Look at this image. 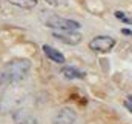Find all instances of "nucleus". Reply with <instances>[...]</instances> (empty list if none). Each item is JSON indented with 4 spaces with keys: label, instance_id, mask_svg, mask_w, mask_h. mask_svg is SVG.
<instances>
[{
    "label": "nucleus",
    "instance_id": "obj_1",
    "mask_svg": "<svg viewBox=\"0 0 132 124\" xmlns=\"http://www.w3.org/2000/svg\"><path fill=\"white\" fill-rule=\"evenodd\" d=\"M31 70V61L28 58H14L0 69V84L11 86L23 81Z\"/></svg>",
    "mask_w": 132,
    "mask_h": 124
},
{
    "label": "nucleus",
    "instance_id": "obj_2",
    "mask_svg": "<svg viewBox=\"0 0 132 124\" xmlns=\"http://www.w3.org/2000/svg\"><path fill=\"white\" fill-rule=\"evenodd\" d=\"M12 87H9L8 91H5V93L0 98V113H9L14 112L15 109H19V104L23 100V93L20 92L15 84H11Z\"/></svg>",
    "mask_w": 132,
    "mask_h": 124
},
{
    "label": "nucleus",
    "instance_id": "obj_3",
    "mask_svg": "<svg viewBox=\"0 0 132 124\" xmlns=\"http://www.w3.org/2000/svg\"><path fill=\"white\" fill-rule=\"evenodd\" d=\"M46 26L55 29L59 32H68V31H77L80 29V23L71 19H65L60 15H48V19L45 20Z\"/></svg>",
    "mask_w": 132,
    "mask_h": 124
},
{
    "label": "nucleus",
    "instance_id": "obj_4",
    "mask_svg": "<svg viewBox=\"0 0 132 124\" xmlns=\"http://www.w3.org/2000/svg\"><path fill=\"white\" fill-rule=\"evenodd\" d=\"M114 46H115V38H112L109 35H98L89 41V48L94 52H101V54L111 52L114 49Z\"/></svg>",
    "mask_w": 132,
    "mask_h": 124
},
{
    "label": "nucleus",
    "instance_id": "obj_5",
    "mask_svg": "<svg viewBox=\"0 0 132 124\" xmlns=\"http://www.w3.org/2000/svg\"><path fill=\"white\" fill-rule=\"evenodd\" d=\"M12 121L15 124H38L34 113L25 107H19L12 112Z\"/></svg>",
    "mask_w": 132,
    "mask_h": 124
},
{
    "label": "nucleus",
    "instance_id": "obj_6",
    "mask_svg": "<svg viewBox=\"0 0 132 124\" xmlns=\"http://www.w3.org/2000/svg\"><path fill=\"white\" fill-rule=\"evenodd\" d=\"M75 120H77V115L71 107H62L55 113V117L52 120V124H74Z\"/></svg>",
    "mask_w": 132,
    "mask_h": 124
},
{
    "label": "nucleus",
    "instance_id": "obj_7",
    "mask_svg": "<svg viewBox=\"0 0 132 124\" xmlns=\"http://www.w3.org/2000/svg\"><path fill=\"white\" fill-rule=\"evenodd\" d=\"M55 38L63 41L66 45H78L81 41V34L78 31H68V32H54L52 34Z\"/></svg>",
    "mask_w": 132,
    "mask_h": 124
},
{
    "label": "nucleus",
    "instance_id": "obj_8",
    "mask_svg": "<svg viewBox=\"0 0 132 124\" xmlns=\"http://www.w3.org/2000/svg\"><path fill=\"white\" fill-rule=\"evenodd\" d=\"M43 52L46 54V57L49 58V60H52V61L55 63H65V57H63V54L60 52V51H57L55 48H52V46H49V45H45L43 46Z\"/></svg>",
    "mask_w": 132,
    "mask_h": 124
},
{
    "label": "nucleus",
    "instance_id": "obj_9",
    "mask_svg": "<svg viewBox=\"0 0 132 124\" xmlns=\"http://www.w3.org/2000/svg\"><path fill=\"white\" fill-rule=\"evenodd\" d=\"M62 74L65 75V78H68V80H74V78L81 80V78L86 77V74H85L83 70L75 69V67H72V66H66V67H63V69H62Z\"/></svg>",
    "mask_w": 132,
    "mask_h": 124
},
{
    "label": "nucleus",
    "instance_id": "obj_10",
    "mask_svg": "<svg viewBox=\"0 0 132 124\" xmlns=\"http://www.w3.org/2000/svg\"><path fill=\"white\" fill-rule=\"evenodd\" d=\"M8 2L15 5V6H19V8H23V9H32V8H35L38 5L37 0H8Z\"/></svg>",
    "mask_w": 132,
    "mask_h": 124
},
{
    "label": "nucleus",
    "instance_id": "obj_11",
    "mask_svg": "<svg viewBox=\"0 0 132 124\" xmlns=\"http://www.w3.org/2000/svg\"><path fill=\"white\" fill-rule=\"evenodd\" d=\"M114 15H115L120 22H125V23H128V25H132V15H129V14L121 12V11H115Z\"/></svg>",
    "mask_w": 132,
    "mask_h": 124
},
{
    "label": "nucleus",
    "instance_id": "obj_12",
    "mask_svg": "<svg viewBox=\"0 0 132 124\" xmlns=\"http://www.w3.org/2000/svg\"><path fill=\"white\" fill-rule=\"evenodd\" d=\"M46 3H49V5H52V6H60L65 0H45Z\"/></svg>",
    "mask_w": 132,
    "mask_h": 124
},
{
    "label": "nucleus",
    "instance_id": "obj_13",
    "mask_svg": "<svg viewBox=\"0 0 132 124\" xmlns=\"http://www.w3.org/2000/svg\"><path fill=\"white\" fill-rule=\"evenodd\" d=\"M125 107H126V109L132 113V103H131V101H125Z\"/></svg>",
    "mask_w": 132,
    "mask_h": 124
},
{
    "label": "nucleus",
    "instance_id": "obj_14",
    "mask_svg": "<svg viewBox=\"0 0 132 124\" xmlns=\"http://www.w3.org/2000/svg\"><path fill=\"white\" fill-rule=\"evenodd\" d=\"M128 101H131V103H132V95L129 96V98H128Z\"/></svg>",
    "mask_w": 132,
    "mask_h": 124
},
{
    "label": "nucleus",
    "instance_id": "obj_15",
    "mask_svg": "<svg viewBox=\"0 0 132 124\" xmlns=\"http://www.w3.org/2000/svg\"><path fill=\"white\" fill-rule=\"evenodd\" d=\"M131 35H132V31H131Z\"/></svg>",
    "mask_w": 132,
    "mask_h": 124
}]
</instances>
